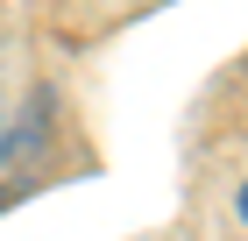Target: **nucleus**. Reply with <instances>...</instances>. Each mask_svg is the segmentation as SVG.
Masks as SVG:
<instances>
[{
  "instance_id": "nucleus-1",
  "label": "nucleus",
  "mask_w": 248,
  "mask_h": 241,
  "mask_svg": "<svg viewBox=\"0 0 248 241\" xmlns=\"http://www.w3.org/2000/svg\"><path fill=\"white\" fill-rule=\"evenodd\" d=\"M234 206H241V220H248V177H241V192H234Z\"/></svg>"
}]
</instances>
